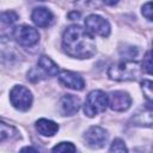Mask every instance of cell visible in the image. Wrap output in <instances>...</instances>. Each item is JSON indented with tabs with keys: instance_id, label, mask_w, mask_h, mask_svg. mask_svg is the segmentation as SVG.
Wrapping results in <instances>:
<instances>
[{
	"instance_id": "cell-20",
	"label": "cell",
	"mask_w": 153,
	"mask_h": 153,
	"mask_svg": "<svg viewBox=\"0 0 153 153\" xmlns=\"http://www.w3.org/2000/svg\"><path fill=\"white\" fill-rule=\"evenodd\" d=\"M142 68L146 71L147 74H152V57H151V50H148L143 57Z\"/></svg>"
},
{
	"instance_id": "cell-5",
	"label": "cell",
	"mask_w": 153,
	"mask_h": 153,
	"mask_svg": "<svg viewBox=\"0 0 153 153\" xmlns=\"http://www.w3.org/2000/svg\"><path fill=\"white\" fill-rule=\"evenodd\" d=\"M12 35L16 42L23 47H32L39 41L38 31L30 25H19L14 27Z\"/></svg>"
},
{
	"instance_id": "cell-4",
	"label": "cell",
	"mask_w": 153,
	"mask_h": 153,
	"mask_svg": "<svg viewBox=\"0 0 153 153\" xmlns=\"http://www.w3.org/2000/svg\"><path fill=\"white\" fill-rule=\"evenodd\" d=\"M10 100L13 108L17 110L27 111L32 105V93L27 87L23 85H16L10 92Z\"/></svg>"
},
{
	"instance_id": "cell-1",
	"label": "cell",
	"mask_w": 153,
	"mask_h": 153,
	"mask_svg": "<svg viewBox=\"0 0 153 153\" xmlns=\"http://www.w3.org/2000/svg\"><path fill=\"white\" fill-rule=\"evenodd\" d=\"M62 48L68 56L75 59H90L97 51L92 35L79 25H71L65 30Z\"/></svg>"
},
{
	"instance_id": "cell-12",
	"label": "cell",
	"mask_w": 153,
	"mask_h": 153,
	"mask_svg": "<svg viewBox=\"0 0 153 153\" xmlns=\"http://www.w3.org/2000/svg\"><path fill=\"white\" fill-rule=\"evenodd\" d=\"M36 129L37 131L43 136H53L59 130V124L47 118H39L36 122Z\"/></svg>"
},
{
	"instance_id": "cell-14",
	"label": "cell",
	"mask_w": 153,
	"mask_h": 153,
	"mask_svg": "<svg viewBox=\"0 0 153 153\" xmlns=\"http://www.w3.org/2000/svg\"><path fill=\"white\" fill-rule=\"evenodd\" d=\"M18 134L17 129L7 123H5L2 120H0V142L11 137H14Z\"/></svg>"
},
{
	"instance_id": "cell-7",
	"label": "cell",
	"mask_w": 153,
	"mask_h": 153,
	"mask_svg": "<svg viewBox=\"0 0 153 153\" xmlns=\"http://www.w3.org/2000/svg\"><path fill=\"white\" fill-rule=\"evenodd\" d=\"M84 139L90 148H102L108 141V131L99 126H92L86 130Z\"/></svg>"
},
{
	"instance_id": "cell-9",
	"label": "cell",
	"mask_w": 153,
	"mask_h": 153,
	"mask_svg": "<svg viewBox=\"0 0 153 153\" xmlns=\"http://www.w3.org/2000/svg\"><path fill=\"white\" fill-rule=\"evenodd\" d=\"M59 81L72 90H76V91H81L85 87V81L82 79V76L75 72H71V71H62L59 74Z\"/></svg>"
},
{
	"instance_id": "cell-10",
	"label": "cell",
	"mask_w": 153,
	"mask_h": 153,
	"mask_svg": "<svg viewBox=\"0 0 153 153\" xmlns=\"http://www.w3.org/2000/svg\"><path fill=\"white\" fill-rule=\"evenodd\" d=\"M80 105H81L80 99L74 94H65L60 100L61 112L65 116H72L76 114L80 109Z\"/></svg>"
},
{
	"instance_id": "cell-6",
	"label": "cell",
	"mask_w": 153,
	"mask_h": 153,
	"mask_svg": "<svg viewBox=\"0 0 153 153\" xmlns=\"http://www.w3.org/2000/svg\"><path fill=\"white\" fill-rule=\"evenodd\" d=\"M85 26L90 33H93L100 37H108L111 30L109 22L99 14L87 16L85 19Z\"/></svg>"
},
{
	"instance_id": "cell-21",
	"label": "cell",
	"mask_w": 153,
	"mask_h": 153,
	"mask_svg": "<svg viewBox=\"0 0 153 153\" xmlns=\"http://www.w3.org/2000/svg\"><path fill=\"white\" fill-rule=\"evenodd\" d=\"M142 16L147 20L152 22L153 17H152V2L151 1H147L146 4H143V6H142Z\"/></svg>"
},
{
	"instance_id": "cell-22",
	"label": "cell",
	"mask_w": 153,
	"mask_h": 153,
	"mask_svg": "<svg viewBox=\"0 0 153 153\" xmlns=\"http://www.w3.org/2000/svg\"><path fill=\"white\" fill-rule=\"evenodd\" d=\"M117 1H118V0H103V2L106 4V5H109V6H112V5L117 4Z\"/></svg>"
},
{
	"instance_id": "cell-16",
	"label": "cell",
	"mask_w": 153,
	"mask_h": 153,
	"mask_svg": "<svg viewBox=\"0 0 153 153\" xmlns=\"http://www.w3.org/2000/svg\"><path fill=\"white\" fill-rule=\"evenodd\" d=\"M103 0H76L75 5L82 10H90V8H98L100 7Z\"/></svg>"
},
{
	"instance_id": "cell-11",
	"label": "cell",
	"mask_w": 153,
	"mask_h": 153,
	"mask_svg": "<svg viewBox=\"0 0 153 153\" xmlns=\"http://www.w3.org/2000/svg\"><path fill=\"white\" fill-rule=\"evenodd\" d=\"M31 19L37 26L48 27V26L51 25V23L54 20V16H53L50 10H48L45 7H37L32 11Z\"/></svg>"
},
{
	"instance_id": "cell-15",
	"label": "cell",
	"mask_w": 153,
	"mask_h": 153,
	"mask_svg": "<svg viewBox=\"0 0 153 153\" xmlns=\"http://www.w3.org/2000/svg\"><path fill=\"white\" fill-rule=\"evenodd\" d=\"M152 81L151 80H143L141 81V88H142V92H143V96L146 98V102H147V105L148 108L152 109V98H153V88H152Z\"/></svg>"
},
{
	"instance_id": "cell-23",
	"label": "cell",
	"mask_w": 153,
	"mask_h": 153,
	"mask_svg": "<svg viewBox=\"0 0 153 153\" xmlns=\"http://www.w3.org/2000/svg\"><path fill=\"white\" fill-rule=\"evenodd\" d=\"M38 1H45V0H38Z\"/></svg>"
},
{
	"instance_id": "cell-17",
	"label": "cell",
	"mask_w": 153,
	"mask_h": 153,
	"mask_svg": "<svg viewBox=\"0 0 153 153\" xmlns=\"http://www.w3.org/2000/svg\"><path fill=\"white\" fill-rule=\"evenodd\" d=\"M53 152H61V153H68V152H75L76 147L72 142H60L56 146L53 147Z\"/></svg>"
},
{
	"instance_id": "cell-13",
	"label": "cell",
	"mask_w": 153,
	"mask_h": 153,
	"mask_svg": "<svg viewBox=\"0 0 153 153\" xmlns=\"http://www.w3.org/2000/svg\"><path fill=\"white\" fill-rule=\"evenodd\" d=\"M37 65H38V68L41 69V72L45 75V78H47V76H54V75H56L57 72H59L57 65H56L50 57H48V56L42 55V56L38 59Z\"/></svg>"
},
{
	"instance_id": "cell-3",
	"label": "cell",
	"mask_w": 153,
	"mask_h": 153,
	"mask_svg": "<svg viewBox=\"0 0 153 153\" xmlns=\"http://www.w3.org/2000/svg\"><path fill=\"white\" fill-rule=\"evenodd\" d=\"M108 108V94L102 90L91 91L84 104V112L87 117H94L100 112H104Z\"/></svg>"
},
{
	"instance_id": "cell-18",
	"label": "cell",
	"mask_w": 153,
	"mask_h": 153,
	"mask_svg": "<svg viewBox=\"0 0 153 153\" xmlns=\"http://www.w3.org/2000/svg\"><path fill=\"white\" fill-rule=\"evenodd\" d=\"M18 20V14L13 11H5L0 12V22L5 24H12Z\"/></svg>"
},
{
	"instance_id": "cell-2",
	"label": "cell",
	"mask_w": 153,
	"mask_h": 153,
	"mask_svg": "<svg viewBox=\"0 0 153 153\" xmlns=\"http://www.w3.org/2000/svg\"><path fill=\"white\" fill-rule=\"evenodd\" d=\"M141 74V66L137 61L124 60L116 65H112L108 69V75L110 79L116 81H129L136 80Z\"/></svg>"
},
{
	"instance_id": "cell-19",
	"label": "cell",
	"mask_w": 153,
	"mask_h": 153,
	"mask_svg": "<svg viewBox=\"0 0 153 153\" xmlns=\"http://www.w3.org/2000/svg\"><path fill=\"white\" fill-rule=\"evenodd\" d=\"M110 152H128V148L124 145V141L121 139H115L109 148Z\"/></svg>"
},
{
	"instance_id": "cell-8",
	"label": "cell",
	"mask_w": 153,
	"mask_h": 153,
	"mask_svg": "<svg viewBox=\"0 0 153 153\" xmlns=\"http://www.w3.org/2000/svg\"><path fill=\"white\" fill-rule=\"evenodd\" d=\"M131 104V98L128 92L124 91H112L108 96V105L114 111H126Z\"/></svg>"
}]
</instances>
